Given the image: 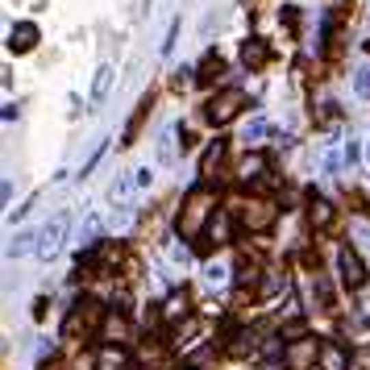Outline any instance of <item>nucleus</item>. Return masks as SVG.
<instances>
[{"label":"nucleus","mask_w":370,"mask_h":370,"mask_svg":"<svg viewBox=\"0 0 370 370\" xmlns=\"http://www.w3.org/2000/svg\"><path fill=\"white\" fill-rule=\"evenodd\" d=\"M213 208H217V196L208 183H200L187 200H183V213H179V233L183 237H200V229L208 225V217H213Z\"/></svg>","instance_id":"obj_1"},{"label":"nucleus","mask_w":370,"mask_h":370,"mask_svg":"<svg viewBox=\"0 0 370 370\" xmlns=\"http://www.w3.org/2000/svg\"><path fill=\"white\" fill-rule=\"evenodd\" d=\"M241 109H246V92H241V88H221L213 100H208L204 117L213 121V125H229V121H233Z\"/></svg>","instance_id":"obj_2"},{"label":"nucleus","mask_w":370,"mask_h":370,"mask_svg":"<svg viewBox=\"0 0 370 370\" xmlns=\"http://www.w3.org/2000/svg\"><path fill=\"white\" fill-rule=\"evenodd\" d=\"M275 217H279V208H275L271 200H250V204L241 208V225H246L250 233H267V229L275 225Z\"/></svg>","instance_id":"obj_3"},{"label":"nucleus","mask_w":370,"mask_h":370,"mask_svg":"<svg viewBox=\"0 0 370 370\" xmlns=\"http://www.w3.org/2000/svg\"><path fill=\"white\" fill-rule=\"evenodd\" d=\"M67 225H71V221L59 213V217H50V221H46V229L38 233V254H42L46 262H50V258H55V254L63 250V241H67Z\"/></svg>","instance_id":"obj_4"},{"label":"nucleus","mask_w":370,"mask_h":370,"mask_svg":"<svg viewBox=\"0 0 370 370\" xmlns=\"http://www.w3.org/2000/svg\"><path fill=\"white\" fill-rule=\"evenodd\" d=\"M337 271H341V283L349 287V291H358V287H366V267H362V258H358V250H341L337 254Z\"/></svg>","instance_id":"obj_5"},{"label":"nucleus","mask_w":370,"mask_h":370,"mask_svg":"<svg viewBox=\"0 0 370 370\" xmlns=\"http://www.w3.org/2000/svg\"><path fill=\"white\" fill-rule=\"evenodd\" d=\"M104 316H109V312H100V304L79 300V304H75V312L67 316V337H71V333H79V329H96V325H104Z\"/></svg>","instance_id":"obj_6"},{"label":"nucleus","mask_w":370,"mask_h":370,"mask_svg":"<svg viewBox=\"0 0 370 370\" xmlns=\"http://www.w3.org/2000/svg\"><path fill=\"white\" fill-rule=\"evenodd\" d=\"M100 337L109 341V345H125L133 337V329H129V321H125L121 312H109V316H104V325H100Z\"/></svg>","instance_id":"obj_7"},{"label":"nucleus","mask_w":370,"mask_h":370,"mask_svg":"<svg viewBox=\"0 0 370 370\" xmlns=\"http://www.w3.org/2000/svg\"><path fill=\"white\" fill-rule=\"evenodd\" d=\"M321 370H349V354L337 341H321V358H316Z\"/></svg>","instance_id":"obj_8"},{"label":"nucleus","mask_w":370,"mask_h":370,"mask_svg":"<svg viewBox=\"0 0 370 370\" xmlns=\"http://www.w3.org/2000/svg\"><path fill=\"white\" fill-rule=\"evenodd\" d=\"M267 59H271V50H267V42H262V38H250V42L241 46V63H246L250 71H262V67H267Z\"/></svg>","instance_id":"obj_9"},{"label":"nucleus","mask_w":370,"mask_h":370,"mask_svg":"<svg viewBox=\"0 0 370 370\" xmlns=\"http://www.w3.org/2000/svg\"><path fill=\"white\" fill-rule=\"evenodd\" d=\"M221 158H225V142H213V146L204 150V158H200V179H204V183H213V179H217L213 171L221 167Z\"/></svg>","instance_id":"obj_10"},{"label":"nucleus","mask_w":370,"mask_h":370,"mask_svg":"<svg viewBox=\"0 0 370 370\" xmlns=\"http://www.w3.org/2000/svg\"><path fill=\"white\" fill-rule=\"evenodd\" d=\"M34 42H38V25H29V21L13 25V34H9V50L25 55V50H34Z\"/></svg>","instance_id":"obj_11"},{"label":"nucleus","mask_w":370,"mask_h":370,"mask_svg":"<svg viewBox=\"0 0 370 370\" xmlns=\"http://www.w3.org/2000/svg\"><path fill=\"white\" fill-rule=\"evenodd\" d=\"M316 358H321V345L308 341V337H304L300 345H291V349H287V366H308V362L316 366Z\"/></svg>","instance_id":"obj_12"},{"label":"nucleus","mask_w":370,"mask_h":370,"mask_svg":"<svg viewBox=\"0 0 370 370\" xmlns=\"http://www.w3.org/2000/svg\"><path fill=\"white\" fill-rule=\"evenodd\" d=\"M96 370H129L125 366V349L121 345H104L100 358H96Z\"/></svg>","instance_id":"obj_13"},{"label":"nucleus","mask_w":370,"mask_h":370,"mask_svg":"<svg viewBox=\"0 0 370 370\" xmlns=\"http://www.w3.org/2000/svg\"><path fill=\"white\" fill-rule=\"evenodd\" d=\"M109 88H113V67H100L96 79H92V109H100V104H104Z\"/></svg>","instance_id":"obj_14"},{"label":"nucleus","mask_w":370,"mask_h":370,"mask_svg":"<svg viewBox=\"0 0 370 370\" xmlns=\"http://www.w3.org/2000/svg\"><path fill=\"white\" fill-rule=\"evenodd\" d=\"M308 217H312L316 229H329V225H333V204H329V200H312V204H308Z\"/></svg>","instance_id":"obj_15"},{"label":"nucleus","mask_w":370,"mask_h":370,"mask_svg":"<svg viewBox=\"0 0 370 370\" xmlns=\"http://www.w3.org/2000/svg\"><path fill=\"white\" fill-rule=\"evenodd\" d=\"M208 237H213V246H225V241L233 237V221H229V213H217V221L208 225Z\"/></svg>","instance_id":"obj_16"},{"label":"nucleus","mask_w":370,"mask_h":370,"mask_svg":"<svg viewBox=\"0 0 370 370\" xmlns=\"http://www.w3.org/2000/svg\"><path fill=\"white\" fill-rule=\"evenodd\" d=\"M262 171H267V158H262V154H250V158H246V163L237 167V175H241L246 183H250V179H258Z\"/></svg>","instance_id":"obj_17"},{"label":"nucleus","mask_w":370,"mask_h":370,"mask_svg":"<svg viewBox=\"0 0 370 370\" xmlns=\"http://www.w3.org/2000/svg\"><path fill=\"white\" fill-rule=\"evenodd\" d=\"M29 250H38V237H34V233H17L13 246H9V258H21V254H29Z\"/></svg>","instance_id":"obj_18"},{"label":"nucleus","mask_w":370,"mask_h":370,"mask_svg":"<svg viewBox=\"0 0 370 370\" xmlns=\"http://www.w3.org/2000/svg\"><path fill=\"white\" fill-rule=\"evenodd\" d=\"M96 237H100V217L92 213V217L79 225V241H83V246H96Z\"/></svg>","instance_id":"obj_19"},{"label":"nucleus","mask_w":370,"mask_h":370,"mask_svg":"<svg viewBox=\"0 0 370 370\" xmlns=\"http://www.w3.org/2000/svg\"><path fill=\"white\" fill-rule=\"evenodd\" d=\"M163 312L171 316V321H179V316H187V295H179V291H175V295H171V300L163 304Z\"/></svg>","instance_id":"obj_20"},{"label":"nucleus","mask_w":370,"mask_h":370,"mask_svg":"<svg viewBox=\"0 0 370 370\" xmlns=\"http://www.w3.org/2000/svg\"><path fill=\"white\" fill-rule=\"evenodd\" d=\"M221 67H225V63H221L217 55H208V59L200 63V71H196V79H213V75H221Z\"/></svg>","instance_id":"obj_21"},{"label":"nucleus","mask_w":370,"mask_h":370,"mask_svg":"<svg viewBox=\"0 0 370 370\" xmlns=\"http://www.w3.org/2000/svg\"><path fill=\"white\" fill-rule=\"evenodd\" d=\"M204 279H208V283H213V287H221V283L229 279V271L221 267V262H208V267H204Z\"/></svg>","instance_id":"obj_22"},{"label":"nucleus","mask_w":370,"mask_h":370,"mask_svg":"<svg viewBox=\"0 0 370 370\" xmlns=\"http://www.w3.org/2000/svg\"><path fill=\"white\" fill-rule=\"evenodd\" d=\"M129 191H133V183H129V179H117V183L109 187V200H113V204H125Z\"/></svg>","instance_id":"obj_23"},{"label":"nucleus","mask_w":370,"mask_h":370,"mask_svg":"<svg viewBox=\"0 0 370 370\" xmlns=\"http://www.w3.org/2000/svg\"><path fill=\"white\" fill-rule=\"evenodd\" d=\"M267 133H271V125H267V121H250V125H246V142H262Z\"/></svg>","instance_id":"obj_24"},{"label":"nucleus","mask_w":370,"mask_h":370,"mask_svg":"<svg viewBox=\"0 0 370 370\" xmlns=\"http://www.w3.org/2000/svg\"><path fill=\"white\" fill-rule=\"evenodd\" d=\"M158 158H163V163L175 158V133H163V142H158Z\"/></svg>","instance_id":"obj_25"},{"label":"nucleus","mask_w":370,"mask_h":370,"mask_svg":"<svg viewBox=\"0 0 370 370\" xmlns=\"http://www.w3.org/2000/svg\"><path fill=\"white\" fill-rule=\"evenodd\" d=\"M304 333H308V325H304V321L283 325V341H304Z\"/></svg>","instance_id":"obj_26"},{"label":"nucleus","mask_w":370,"mask_h":370,"mask_svg":"<svg viewBox=\"0 0 370 370\" xmlns=\"http://www.w3.org/2000/svg\"><path fill=\"white\" fill-rule=\"evenodd\" d=\"M316 300H321L325 308H333V291H329V283H325L321 275H316Z\"/></svg>","instance_id":"obj_27"},{"label":"nucleus","mask_w":370,"mask_h":370,"mask_svg":"<svg viewBox=\"0 0 370 370\" xmlns=\"http://www.w3.org/2000/svg\"><path fill=\"white\" fill-rule=\"evenodd\" d=\"M258 370H287V354H271V358L262 362Z\"/></svg>","instance_id":"obj_28"},{"label":"nucleus","mask_w":370,"mask_h":370,"mask_svg":"<svg viewBox=\"0 0 370 370\" xmlns=\"http://www.w3.org/2000/svg\"><path fill=\"white\" fill-rule=\"evenodd\" d=\"M175 38H179V21H171V29H167V38H163V55H171V46H175Z\"/></svg>","instance_id":"obj_29"},{"label":"nucleus","mask_w":370,"mask_h":370,"mask_svg":"<svg viewBox=\"0 0 370 370\" xmlns=\"http://www.w3.org/2000/svg\"><path fill=\"white\" fill-rule=\"evenodd\" d=\"M150 179H154V175H150V167H142V171H137V179H133V183H137V187H150Z\"/></svg>","instance_id":"obj_30"},{"label":"nucleus","mask_w":370,"mask_h":370,"mask_svg":"<svg viewBox=\"0 0 370 370\" xmlns=\"http://www.w3.org/2000/svg\"><path fill=\"white\" fill-rule=\"evenodd\" d=\"M358 88H362V92L370 88V67H362V71H358Z\"/></svg>","instance_id":"obj_31"}]
</instances>
